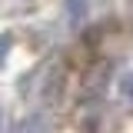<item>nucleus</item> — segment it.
I'll return each mask as SVG.
<instances>
[{
	"instance_id": "nucleus-1",
	"label": "nucleus",
	"mask_w": 133,
	"mask_h": 133,
	"mask_svg": "<svg viewBox=\"0 0 133 133\" xmlns=\"http://www.w3.org/2000/svg\"><path fill=\"white\" fill-rule=\"evenodd\" d=\"M17 133H50V123L43 116H27V120L17 127Z\"/></svg>"
},
{
	"instance_id": "nucleus-2",
	"label": "nucleus",
	"mask_w": 133,
	"mask_h": 133,
	"mask_svg": "<svg viewBox=\"0 0 133 133\" xmlns=\"http://www.w3.org/2000/svg\"><path fill=\"white\" fill-rule=\"evenodd\" d=\"M120 90H123V97H127V100H133V70L127 73V77H123V83H120Z\"/></svg>"
},
{
	"instance_id": "nucleus-3",
	"label": "nucleus",
	"mask_w": 133,
	"mask_h": 133,
	"mask_svg": "<svg viewBox=\"0 0 133 133\" xmlns=\"http://www.w3.org/2000/svg\"><path fill=\"white\" fill-rule=\"evenodd\" d=\"M10 43H14V37H10V33H0V63L7 60V50H10Z\"/></svg>"
},
{
	"instance_id": "nucleus-4",
	"label": "nucleus",
	"mask_w": 133,
	"mask_h": 133,
	"mask_svg": "<svg viewBox=\"0 0 133 133\" xmlns=\"http://www.w3.org/2000/svg\"><path fill=\"white\" fill-rule=\"evenodd\" d=\"M0 127H3V107H0Z\"/></svg>"
}]
</instances>
